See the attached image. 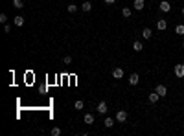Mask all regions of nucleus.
<instances>
[{
    "label": "nucleus",
    "instance_id": "obj_1",
    "mask_svg": "<svg viewBox=\"0 0 184 136\" xmlns=\"http://www.w3.org/2000/svg\"><path fill=\"white\" fill-rule=\"evenodd\" d=\"M158 8H160V11H164V13H169V11H171V4H169L168 0H162V2L158 4Z\"/></svg>",
    "mask_w": 184,
    "mask_h": 136
},
{
    "label": "nucleus",
    "instance_id": "obj_2",
    "mask_svg": "<svg viewBox=\"0 0 184 136\" xmlns=\"http://www.w3.org/2000/svg\"><path fill=\"white\" fill-rule=\"evenodd\" d=\"M173 74H175L177 77H184V64H175Z\"/></svg>",
    "mask_w": 184,
    "mask_h": 136
},
{
    "label": "nucleus",
    "instance_id": "obj_3",
    "mask_svg": "<svg viewBox=\"0 0 184 136\" xmlns=\"http://www.w3.org/2000/svg\"><path fill=\"white\" fill-rule=\"evenodd\" d=\"M155 92H158V96H160V98H164V96H168V88H166V85H156V88H155Z\"/></svg>",
    "mask_w": 184,
    "mask_h": 136
},
{
    "label": "nucleus",
    "instance_id": "obj_4",
    "mask_svg": "<svg viewBox=\"0 0 184 136\" xmlns=\"http://www.w3.org/2000/svg\"><path fill=\"white\" fill-rule=\"evenodd\" d=\"M116 121H118V123H124V121H127V112H125V110H118V112H116Z\"/></svg>",
    "mask_w": 184,
    "mask_h": 136
},
{
    "label": "nucleus",
    "instance_id": "obj_5",
    "mask_svg": "<svg viewBox=\"0 0 184 136\" xmlns=\"http://www.w3.org/2000/svg\"><path fill=\"white\" fill-rule=\"evenodd\" d=\"M156 28H158V31H166L168 30V22L164 18H158L156 20Z\"/></svg>",
    "mask_w": 184,
    "mask_h": 136
},
{
    "label": "nucleus",
    "instance_id": "obj_6",
    "mask_svg": "<svg viewBox=\"0 0 184 136\" xmlns=\"http://www.w3.org/2000/svg\"><path fill=\"white\" fill-rule=\"evenodd\" d=\"M112 77L114 79H121L124 77V68H114L112 70Z\"/></svg>",
    "mask_w": 184,
    "mask_h": 136
},
{
    "label": "nucleus",
    "instance_id": "obj_7",
    "mask_svg": "<svg viewBox=\"0 0 184 136\" xmlns=\"http://www.w3.org/2000/svg\"><path fill=\"white\" fill-rule=\"evenodd\" d=\"M147 99H149V103H158V99H160V96H158V92H153V94H149L147 96Z\"/></svg>",
    "mask_w": 184,
    "mask_h": 136
},
{
    "label": "nucleus",
    "instance_id": "obj_8",
    "mask_svg": "<svg viewBox=\"0 0 184 136\" xmlns=\"http://www.w3.org/2000/svg\"><path fill=\"white\" fill-rule=\"evenodd\" d=\"M138 81H140V76L138 74H131V76H129V85H138Z\"/></svg>",
    "mask_w": 184,
    "mask_h": 136
},
{
    "label": "nucleus",
    "instance_id": "obj_9",
    "mask_svg": "<svg viewBox=\"0 0 184 136\" xmlns=\"http://www.w3.org/2000/svg\"><path fill=\"white\" fill-rule=\"evenodd\" d=\"M96 110H98L99 114H105V112H107V103H105V101H99V103H98V108H96Z\"/></svg>",
    "mask_w": 184,
    "mask_h": 136
},
{
    "label": "nucleus",
    "instance_id": "obj_10",
    "mask_svg": "<svg viewBox=\"0 0 184 136\" xmlns=\"http://www.w3.org/2000/svg\"><path fill=\"white\" fill-rule=\"evenodd\" d=\"M134 9L136 11H142V9H144V6H146V2H144V0H134Z\"/></svg>",
    "mask_w": 184,
    "mask_h": 136
},
{
    "label": "nucleus",
    "instance_id": "obj_11",
    "mask_svg": "<svg viewBox=\"0 0 184 136\" xmlns=\"http://www.w3.org/2000/svg\"><path fill=\"white\" fill-rule=\"evenodd\" d=\"M83 121H85L87 125H92V123H94V116H92L90 112H87V114H85V118H83Z\"/></svg>",
    "mask_w": 184,
    "mask_h": 136
},
{
    "label": "nucleus",
    "instance_id": "obj_12",
    "mask_svg": "<svg viewBox=\"0 0 184 136\" xmlns=\"http://www.w3.org/2000/svg\"><path fill=\"white\" fill-rule=\"evenodd\" d=\"M133 50L134 52H142V50H144V44H142L140 40H134V42H133Z\"/></svg>",
    "mask_w": 184,
    "mask_h": 136
},
{
    "label": "nucleus",
    "instance_id": "obj_13",
    "mask_svg": "<svg viewBox=\"0 0 184 136\" xmlns=\"http://www.w3.org/2000/svg\"><path fill=\"white\" fill-rule=\"evenodd\" d=\"M142 35H144V39H151L153 37V31L149 28H144V31H142Z\"/></svg>",
    "mask_w": 184,
    "mask_h": 136
},
{
    "label": "nucleus",
    "instance_id": "obj_14",
    "mask_svg": "<svg viewBox=\"0 0 184 136\" xmlns=\"http://www.w3.org/2000/svg\"><path fill=\"white\" fill-rule=\"evenodd\" d=\"M13 20H15V24H17V26H24V17H22V15H17Z\"/></svg>",
    "mask_w": 184,
    "mask_h": 136
},
{
    "label": "nucleus",
    "instance_id": "obj_15",
    "mask_svg": "<svg viewBox=\"0 0 184 136\" xmlns=\"http://www.w3.org/2000/svg\"><path fill=\"white\" fill-rule=\"evenodd\" d=\"M103 125H105V127H109V129H111V127L114 125V118H105V121H103Z\"/></svg>",
    "mask_w": 184,
    "mask_h": 136
},
{
    "label": "nucleus",
    "instance_id": "obj_16",
    "mask_svg": "<svg viewBox=\"0 0 184 136\" xmlns=\"http://www.w3.org/2000/svg\"><path fill=\"white\" fill-rule=\"evenodd\" d=\"M81 9H83V11H90L92 9V4L90 2H83V4H81Z\"/></svg>",
    "mask_w": 184,
    "mask_h": 136
},
{
    "label": "nucleus",
    "instance_id": "obj_17",
    "mask_svg": "<svg viewBox=\"0 0 184 136\" xmlns=\"http://www.w3.org/2000/svg\"><path fill=\"white\" fill-rule=\"evenodd\" d=\"M121 15H124L125 18H129V17H131V15H133V11H131V9H129V8H124V9H121Z\"/></svg>",
    "mask_w": 184,
    "mask_h": 136
},
{
    "label": "nucleus",
    "instance_id": "obj_18",
    "mask_svg": "<svg viewBox=\"0 0 184 136\" xmlns=\"http://www.w3.org/2000/svg\"><path fill=\"white\" fill-rule=\"evenodd\" d=\"M175 33H177V35H184V26H182V24H179V26L175 28Z\"/></svg>",
    "mask_w": 184,
    "mask_h": 136
},
{
    "label": "nucleus",
    "instance_id": "obj_19",
    "mask_svg": "<svg viewBox=\"0 0 184 136\" xmlns=\"http://www.w3.org/2000/svg\"><path fill=\"white\" fill-rule=\"evenodd\" d=\"M13 6H15L17 9H22L24 8V4H22V0H13Z\"/></svg>",
    "mask_w": 184,
    "mask_h": 136
},
{
    "label": "nucleus",
    "instance_id": "obj_20",
    "mask_svg": "<svg viewBox=\"0 0 184 136\" xmlns=\"http://www.w3.org/2000/svg\"><path fill=\"white\" fill-rule=\"evenodd\" d=\"M74 108H76V110H81V108H83V101H81V99H77L76 103H74Z\"/></svg>",
    "mask_w": 184,
    "mask_h": 136
},
{
    "label": "nucleus",
    "instance_id": "obj_21",
    "mask_svg": "<svg viewBox=\"0 0 184 136\" xmlns=\"http://www.w3.org/2000/svg\"><path fill=\"white\" fill-rule=\"evenodd\" d=\"M50 132H52V136H59V134H61V129H59V127H53Z\"/></svg>",
    "mask_w": 184,
    "mask_h": 136
},
{
    "label": "nucleus",
    "instance_id": "obj_22",
    "mask_svg": "<svg viewBox=\"0 0 184 136\" xmlns=\"http://www.w3.org/2000/svg\"><path fill=\"white\" fill-rule=\"evenodd\" d=\"M66 9H68V13H76V11H77V6H74V4H70V6H68V8H66Z\"/></svg>",
    "mask_w": 184,
    "mask_h": 136
},
{
    "label": "nucleus",
    "instance_id": "obj_23",
    "mask_svg": "<svg viewBox=\"0 0 184 136\" xmlns=\"http://www.w3.org/2000/svg\"><path fill=\"white\" fill-rule=\"evenodd\" d=\"M63 63H65V64H72V57H70V55H66V57L63 59Z\"/></svg>",
    "mask_w": 184,
    "mask_h": 136
},
{
    "label": "nucleus",
    "instance_id": "obj_24",
    "mask_svg": "<svg viewBox=\"0 0 184 136\" xmlns=\"http://www.w3.org/2000/svg\"><path fill=\"white\" fill-rule=\"evenodd\" d=\"M0 22H8V15H6V13H2V15H0Z\"/></svg>",
    "mask_w": 184,
    "mask_h": 136
},
{
    "label": "nucleus",
    "instance_id": "obj_25",
    "mask_svg": "<svg viewBox=\"0 0 184 136\" xmlns=\"http://www.w3.org/2000/svg\"><path fill=\"white\" fill-rule=\"evenodd\" d=\"M4 31H6V33H9V31H11V28H9V24H6V26H4Z\"/></svg>",
    "mask_w": 184,
    "mask_h": 136
},
{
    "label": "nucleus",
    "instance_id": "obj_26",
    "mask_svg": "<svg viewBox=\"0 0 184 136\" xmlns=\"http://www.w3.org/2000/svg\"><path fill=\"white\" fill-rule=\"evenodd\" d=\"M116 0H105V4H114Z\"/></svg>",
    "mask_w": 184,
    "mask_h": 136
},
{
    "label": "nucleus",
    "instance_id": "obj_27",
    "mask_svg": "<svg viewBox=\"0 0 184 136\" xmlns=\"http://www.w3.org/2000/svg\"><path fill=\"white\" fill-rule=\"evenodd\" d=\"M180 13H182V15H184V8H182V9H180Z\"/></svg>",
    "mask_w": 184,
    "mask_h": 136
},
{
    "label": "nucleus",
    "instance_id": "obj_28",
    "mask_svg": "<svg viewBox=\"0 0 184 136\" xmlns=\"http://www.w3.org/2000/svg\"><path fill=\"white\" fill-rule=\"evenodd\" d=\"M182 48H184V42H182Z\"/></svg>",
    "mask_w": 184,
    "mask_h": 136
}]
</instances>
